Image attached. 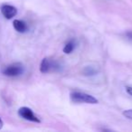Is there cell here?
I'll list each match as a JSON object with an SVG mask.
<instances>
[{
  "label": "cell",
  "instance_id": "30bf717a",
  "mask_svg": "<svg viewBox=\"0 0 132 132\" xmlns=\"http://www.w3.org/2000/svg\"><path fill=\"white\" fill-rule=\"evenodd\" d=\"M127 36H128V38L131 39V40H132V31L131 32H128V33H127Z\"/></svg>",
  "mask_w": 132,
  "mask_h": 132
},
{
  "label": "cell",
  "instance_id": "52a82bcc",
  "mask_svg": "<svg viewBox=\"0 0 132 132\" xmlns=\"http://www.w3.org/2000/svg\"><path fill=\"white\" fill-rule=\"evenodd\" d=\"M74 48H75V44H74L72 41H71V42H69L68 44H66L65 46L63 47V53H71L72 51H73Z\"/></svg>",
  "mask_w": 132,
  "mask_h": 132
},
{
  "label": "cell",
  "instance_id": "8fae6325",
  "mask_svg": "<svg viewBox=\"0 0 132 132\" xmlns=\"http://www.w3.org/2000/svg\"><path fill=\"white\" fill-rule=\"evenodd\" d=\"M2 127H3V121H2V119H1V118H0V129L2 128Z\"/></svg>",
  "mask_w": 132,
  "mask_h": 132
},
{
  "label": "cell",
  "instance_id": "7a4b0ae2",
  "mask_svg": "<svg viewBox=\"0 0 132 132\" xmlns=\"http://www.w3.org/2000/svg\"><path fill=\"white\" fill-rule=\"evenodd\" d=\"M3 74L8 77H16L24 72V66L19 62L10 64L3 70Z\"/></svg>",
  "mask_w": 132,
  "mask_h": 132
},
{
  "label": "cell",
  "instance_id": "ba28073f",
  "mask_svg": "<svg viewBox=\"0 0 132 132\" xmlns=\"http://www.w3.org/2000/svg\"><path fill=\"white\" fill-rule=\"evenodd\" d=\"M123 115L129 119H132V110H127L123 111Z\"/></svg>",
  "mask_w": 132,
  "mask_h": 132
},
{
  "label": "cell",
  "instance_id": "9c48e42d",
  "mask_svg": "<svg viewBox=\"0 0 132 132\" xmlns=\"http://www.w3.org/2000/svg\"><path fill=\"white\" fill-rule=\"evenodd\" d=\"M126 90H127V92H128V94H129L130 96H132V87L127 86L126 87Z\"/></svg>",
  "mask_w": 132,
  "mask_h": 132
},
{
  "label": "cell",
  "instance_id": "8992f818",
  "mask_svg": "<svg viewBox=\"0 0 132 132\" xmlns=\"http://www.w3.org/2000/svg\"><path fill=\"white\" fill-rule=\"evenodd\" d=\"M13 26H14V28H15L18 33H26L28 29L26 24L22 20H15L13 23Z\"/></svg>",
  "mask_w": 132,
  "mask_h": 132
},
{
  "label": "cell",
  "instance_id": "277c9868",
  "mask_svg": "<svg viewBox=\"0 0 132 132\" xmlns=\"http://www.w3.org/2000/svg\"><path fill=\"white\" fill-rule=\"evenodd\" d=\"M1 13L6 19H12L17 14V9L10 5H4L1 7Z\"/></svg>",
  "mask_w": 132,
  "mask_h": 132
},
{
  "label": "cell",
  "instance_id": "5b68a950",
  "mask_svg": "<svg viewBox=\"0 0 132 132\" xmlns=\"http://www.w3.org/2000/svg\"><path fill=\"white\" fill-rule=\"evenodd\" d=\"M53 68V63L50 62V60L48 58L43 59L42 62L40 65V72L42 73H47L50 72V70Z\"/></svg>",
  "mask_w": 132,
  "mask_h": 132
},
{
  "label": "cell",
  "instance_id": "3957f363",
  "mask_svg": "<svg viewBox=\"0 0 132 132\" xmlns=\"http://www.w3.org/2000/svg\"><path fill=\"white\" fill-rule=\"evenodd\" d=\"M18 115L21 118L26 119V120L32 121V122H36L40 123L41 120L39 119V118L34 113V111L31 109L27 108V107H22L18 110Z\"/></svg>",
  "mask_w": 132,
  "mask_h": 132
},
{
  "label": "cell",
  "instance_id": "6da1fadb",
  "mask_svg": "<svg viewBox=\"0 0 132 132\" xmlns=\"http://www.w3.org/2000/svg\"><path fill=\"white\" fill-rule=\"evenodd\" d=\"M71 100L75 103H87V104H97L98 100L95 97L84 92H72Z\"/></svg>",
  "mask_w": 132,
  "mask_h": 132
}]
</instances>
